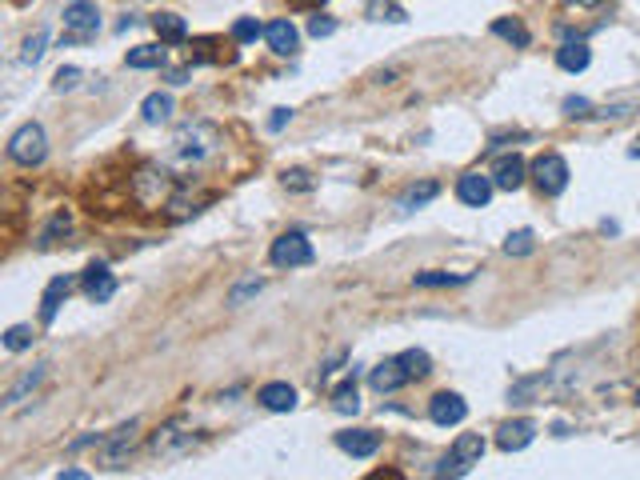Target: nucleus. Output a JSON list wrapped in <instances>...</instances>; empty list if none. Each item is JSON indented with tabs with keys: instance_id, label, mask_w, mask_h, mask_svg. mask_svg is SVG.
<instances>
[{
	"instance_id": "nucleus-20",
	"label": "nucleus",
	"mask_w": 640,
	"mask_h": 480,
	"mask_svg": "<svg viewBox=\"0 0 640 480\" xmlns=\"http://www.w3.org/2000/svg\"><path fill=\"white\" fill-rule=\"evenodd\" d=\"M436 196H440V184H436V180L408 184V188L400 192L396 208H400V212H412V208H424V204H428V200H436Z\"/></svg>"
},
{
	"instance_id": "nucleus-21",
	"label": "nucleus",
	"mask_w": 640,
	"mask_h": 480,
	"mask_svg": "<svg viewBox=\"0 0 640 480\" xmlns=\"http://www.w3.org/2000/svg\"><path fill=\"white\" fill-rule=\"evenodd\" d=\"M208 200H212L208 192H196V196H188V192H172V200H168V220H176V224L188 220V216H196Z\"/></svg>"
},
{
	"instance_id": "nucleus-39",
	"label": "nucleus",
	"mask_w": 640,
	"mask_h": 480,
	"mask_svg": "<svg viewBox=\"0 0 640 480\" xmlns=\"http://www.w3.org/2000/svg\"><path fill=\"white\" fill-rule=\"evenodd\" d=\"M432 472H436V476H464V472H468V468H464V464L456 460L452 452H448L444 460H440V464H436V468H432Z\"/></svg>"
},
{
	"instance_id": "nucleus-28",
	"label": "nucleus",
	"mask_w": 640,
	"mask_h": 480,
	"mask_svg": "<svg viewBox=\"0 0 640 480\" xmlns=\"http://www.w3.org/2000/svg\"><path fill=\"white\" fill-rule=\"evenodd\" d=\"M68 228H72V216H68V212H56L52 220H48L44 228H40L36 244H40V248H52V244H56V240H60V236H68Z\"/></svg>"
},
{
	"instance_id": "nucleus-46",
	"label": "nucleus",
	"mask_w": 640,
	"mask_h": 480,
	"mask_svg": "<svg viewBox=\"0 0 640 480\" xmlns=\"http://www.w3.org/2000/svg\"><path fill=\"white\" fill-rule=\"evenodd\" d=\"M88 472L84 468H60V480H84Z\"/></svg>"
},
{
	"instance_id": "nucleus-12",
	"label": "nucleus",
	"mask_w": 640,
	"mask_h": 480,
	"mask_svg": "<svg viewBox=\"0 0 640 480\" xmlns=\"http://www.w3.org/2000/svg\"><path fill=\"white\" fill-rule=\"evenodd\" d=\"M412 380V376L404 372V364H400V356H392V360H380V364L368 372V384H372L376 392H396V388H404V384Z\"/></svg>"
},
{
	"instance_id": "nucleus-8",
	"label": "nucleus",
	"mask_w": 640,
	"mask_h": 480,
	"mask_svg": "<svg viewBox=\"0 0 640 480\" xmlns=\"http://www.w3.org/2000/svg\"><path fill=\"white\" fill-rule=\"evenodd\" d=\"M192 444H196V432H188V428H184V420H168L164 428H160L156 436H152V452H156L160 460L188 452Z\"/></svg>"
},
{
	"instance_id": "nucleus-33",
	"label": "nucleus",
	"mask_w": 640,
	"mask_h": 480,
	"mask_svg": "<svg viewBox=\"0 0 640 480\" xmlns=\"http://www.w3.org/2000/svg\"><path fill=\"white\" fill-rule=\"evenodd\" d=\"M532 248H536V236H532V232H528V228L512 232V236L504 240V252H508V256H528V252H532Z\"/></svg>"
},
{
	"instance_id": "nucleus-27",
	"label": "nucleus",
	"mask_w": 640,
	"mask_h": 480,
	"mask_svg": "<svg viewBox=\"0 0 640 480\" xmlns=\"http://www.w3.org/2000/svg\"><path fill=\"white\" fill-rule=\"evenodd\" d=\"M124 60H128V68H160V64H164V48L160 44H140V48H132Z\"/></svg>"
},
{
	"instance_id": "nucleus-6",
	"label": "nucleus",
	"mask_w": 640,
	"mask_h": 480,
	"mask_svg": "<svg viewBox=\"0 0 640 480\" xmlns=\"http://www.w3.org/2000/svg\"><path fill=\"white\" fill-rule=\"evenodd\" d=\"M528 172H532L536 188H540L544 196H560V192L568 188V160L560 156V152H540Z\"/></svg>"
},
{
	"instance_id": "nucleus-19",
	"label": "nucleus",
	"mask_w": 640,
	"mask_h": 480,
	"mask_svg": "<svg viewBox=\"0 0 640 480\" xmlns=\"http://www.w3.org/2000/svg\"><path fill=\"white\" fill-rule=\"evenodd\" d=\"M592 60V48L584 44V40H564V44L556 48V64L564 72H584Z\"/></svg>"
},
{
	"instance_id": "nucleus-17",
	"label": "nucleus",
	"mask_w": 640,
	"mask_h": 480,
	"mask_svg": "<svg viewBox=\"0 0 640 480\" xmlns=\"http://www.w3.org/2000/svg\"><path fill=\"white\" fill-rule=\"evenodd\" d=\"M264 40H268V48H272L276 56H292L296 44H300V36H296L292 20H272V24H264Z\"/></svg>"
},
{
	"instance_id": "nucleus-9",
	"label": "nucleus",
	"mask_w": 640,
	"mask_h": 480,
	"mask_svg": "<svg viewBox=\"0 0 640 480\" xmlns=\"http://www.w3.org/2000/svg\"><path fill=\"white\" fill-rule=\"evenodd\" d=\"M492 176H484V172H464L460 180H456V200L460 204H468V208H484L488 200H492Z\"/></svg>"
},
{
	"instance_id": "nucleus-40",
	"label": "nucleus",
	"mask_w": 640,
	"mask_h": 480,
	"mask_svg": "<svg viewBox=\"0 0 640 480\" xmlns=\"http://www.w3.org/2000/svg\"><path fill=\"white\" fill-rule=\"evenodd\" d=\"M308 32H312L316 40H320V36H332V32H336V20H332V16H312V20H308Z\"/></svg>"
},
{
	"instance_id": "nucleus-2",
	"label": "nucleus",
	"mask_w": 640,
	"mask_h": 480,
	"mask_svg": "<svg viewBox=\"0 0 640 480\" xmlns=\"http://www.w3.org/2000/svg\"><path fill=\"white\" fill-rule=\"evenodd\" d=\"M172 192H176V176H172V168L168 164L140 168V172L132 176V200L140 208H168Z\"/></svg>"
},
{
	"instance_id": "nucleus-38",
	"label": "nucleus",
	"mask_w": 640,
	"mask_h": 480,
	"mask_svg": "<svg viewBox=\"0 0 640 480\" xmlns=\"http://www.w3.org/2000/svg\"><path fill=\"white\" fill-rule=\"evenodd\" d=\"M76 84H80V68H72V64L52 76V88H56V92H68V88H76Z\"/></svg>"
},
{
	"instance_id": "nucleus-7",
	"label": "nucleus",
	"mask_w": 640,
	"mask_h": 480,
	"mask_svg": "<svg viewBox=\"0 0 640 480\" xmlns=\"http://www.w3.org/2000/svg\"><path fill=\"white\" fill-rule=\"evenodd\" d=\"M136 444H140V420L120 424V428H112L108 436L100 440V464L104 468H120V464L132 456Z\"/></svg>"
},
{
	"instance_id": "nucleus-18",
	"label": "nucleus",
	"mask_w": 640,
	"mask_h": 480,
	"mask_svg": "<svg viewBox=\"0 0 640 480\" xmlns=\"http://www.w3.org/2000/svg\"><path fill=\"white\" fill-rule=\"evenodd\" d=\"M256 400H260L268 412H292L296 408V388L292 384H284V380H272V384H264Z\"/></svg>"
},
{
	"instance_id": "nucleus-13",
	"label": "nucleus",
	"mask_w": 640,
	"mask_h": 480,
	"mask_svg": "<svg viewBox=\"0 0 640 480\" xmlns=\"http://www.w3.org/2000/svg\"><path fill=\"white\" fill-rule=\"evenodd\" d=\"M84 292H88V300L92 304H104L112 292H116V276L108 272V264L104 260H92L84 268Z\"/></svg>"
},
{
	"instance_id": "nucleus-25",
	"label": "nucleus",
	"mask_w": 640,
	"mask_h": 480,
	"mask_svg": "<svg viewBox=\"0 0 640 480\" xmlns=\"http://www.w3.org/2000/svg\"><path fill=\"white\" fill-rule=\"evenodd\" d=\"M140 116H144V124H164V120L172 116V96H168V92H152V96H144Z\"/></svg>"
},
{
	"instance_id": "nucleus-37",
	"label": "nucleus",
	"mask_w": 640,
	"mask_h": 480,
	"mask_svg": "<svg viewBox=\"0 0 640 480\" xmlns=\"http://www.w3.org/2000/svg\"><path fill=\"white\" fill-rule=\"evenodd\" d=\"M260 288H264V280H256V276H252V280H240V284L228 292V304H244L248 296H256Z\"/></svg>"
},
{
	"instance_id": "nucleus-50",
	"label": "nucleus",
	"mask_w": 640,
	"mask_h": 480,
	"mask_svg": "<svg viewBox=\"0 0 640 480\" xmlns=\"http://www.w3.org/2000/svg\"><path fill=\"white\" fill-rule=\"evenodd\" d=\"M636 404H640V392H636Z\"/></svg>"
},
{
	"instance_id": "nucleus-45",
	"label": "nucleus",
	"mask_w": 640,
	"mask_h": 480,
	"mask_svg": "<svg viewBox=\"0 0 640 480\" xmlns=\"http://www.w3.org/2000/svg\"><path fill=\"white\" fill-rule=\"evenodd\" d=\"M384 20H392V24H404L408 16H404V8H388V12H384Z\"/></svg>"
},
{
	"instance_id": "nucleus-36",
	"label": "nucleus",
	"mask_w": 640,
	"mask_h": 480,
	"mask_svg": "<svg viewBox=\"0 0 640 480\" xmlns=\"http://www.w3.org/2000/svg\"><path fill=\"white\" fill-rule=\"evenodd\" d=\"M284 188L312 192V188H316V180H312V172H304V168H288V172H284Z\"/></svg>"
},
{
	"instance_id": "nucleus-43",
	"label": "nucleus",
	"mask_w": 640,
	"mask_h": 480,
	"mask_svg": "<svg viewBox=\"0 0 640 480\" xmlns=\"http://www.w3.org/2000/svg\"><path fill=\"white\" fill-rule=\"evenodd\" d=\"M560 4H564L568 12H580V8H600L604 0H560Z\"/></svg>"
},
{
	"instance_id": "nucleus-22",
	"label": "nucleus",
	"mask_w": 640,
	"mask_h": 480,
	"mask_svg": "<svg viewBox=\"0 0 640 480\" xmlns=\"http://www.w3.org/2000/svg\"><path fill=\"white\" fill-rule=\"evenodd\" d=\"M44 376H48V364H36V368H28V372H24L20 380H16L12 388L4 392V404H8V408H16L24 396H28V392H36V388H40V380H44Z\"/></svg>"
},
{
	"instance_id": "nucleus-23",
	"label": "nucleus",
	"mask_w": 640,
	"mask_h": 480,
	"mask_svg": "<svg viewBox=\"0 0 640 480\" xmlns=\"http://www.w3.org/2000/svg\"><path fill=\"white\" fill-rule=\"evenodd\" d=\"M452 456L464 464V468L480 464V456H484V440H480V432H460L456 444H452Z\"/></svg>"
},
{
	"instance_id": "nucleus-29",
	"label": "nucleus",
	"mask_w": 640,
	"mask_h": 480,
	"mask_svg": "<svg viewBox=\"0 0 640 480\" xmlns=\"http://www.w3.org/2000/svg\"><path fill=\"white\" fill-rule=\"evenodd\" d=\"M332 408L340 416H352L360 408V392H356V380H344L340 388H332Z\"/></svg>"
},
{
	"instance_id": "nucleus-31",
	"label": "nucleus",
	"mask_w": 640,
	"mask_h": 480,
	"mask_svg": "<svg viewBox=\"0 0 640 480\" xmlns=\"http://www.w3.org/2000/svg\"><path fill=\"white\" fill-rule=\"evenodd\" d=\"M468 276H456V272H416L412 284L416 288H448V284H464Z\"/></svg>"
},
{
	"instance_id": "nucleus-3",
	"label": "nucleus",
	"mask_w": 640,
	"mask_h": 480,
	"mask_svg": "<svg viewBox=\"0 0 640 480\" xmlns=\"http://www.w3.org/2000/svg\"><path fill=\"white\" fill-rule=\"evenodd\" d=\"M44 156H48L44 128H40L36 120L16 128L12 140H8V160H16V164H24V168H36V164H44Z\"/></svg>"
},
{
	"instance_id": "nucleus-1",
	"label": "nucleus",
	"mask_w": 640,
	"mask_h": 480,
	"mask_svg": "<svg viewBox=\"0 0 640 480\" xmlns=\"http://www.w3.org/2000/svg\"><path fill=\"white\" fill-rule=\"evenodd\" d=\"M220 148H224L220 128L208 124V120H192V124H184L180 132L172 136V148H168L164 164L172 168V172L188 176V172H196V168L212 164V160L220 156Z\"/></svg>"
},
{
	"instance_id": "nucleus-11",
	"label": "nucleus",
	"mask_w": 640,
	"mask_h": 480,
	"mask_svg": "<svg viewBox=\"0 0 640 480\" xmlns=\"http://www.w3.org/2000/svg\"><path fill=\"white\" fill-rule=\"evenodd\" d=\"M532 440H536L532 420H504L500 428H496V444H500L504 452H524Z\"/></svg>"
},
{
	"instance_id": "nucleus-30",
	"label": "nucleus",
	"mask_w": 640,
	"mask_h": 480,
	"mask_svg": "<svg viewBox=\"0 0 640 480\" xmlns=\"http://www.w3.org/2000/svg\"><path fill=\"white\" fill-rule=\"evenodd\" d=\"M400 364H404V372L412 376V380H420V376H428L432 372V356L424 348H408V352H400Z\"/></svg>"
},
{
	"instance_id": "nucleus-41",
	"label": "nucleus",
	"mask_w": 640,
	"mask_h": 480,
	"mask_svg": "<svg viewBox=\"0 0 640 480\" xmlns=\"http://www.w3.org/2000/svg\"><path fill=\"white\" fill-rule=\"evenodd\" d=\"M564 112H568V116H592V112H588V100H584V96H568V100H564Z\"/></svg>"
},
{
	"instance_id": "nucleus-44",
	"label": "nucleus",
	"mask_w": 640,
	"mask_h": 480,
	"mask_svg": "<svg viewBox=\"0 0 640 480\" xmlns=\"http://www.w3.org/2000/svg\"><path fill=\"white\" fill-rule=\"evenodd\" d=\"M340 360H344V352H336V356H332V360H328V364H324V368H320V380H328V376H332V372H336V368H340Z\"/></svg>"
},
{
	"instance_id": "nucleus-15",
	"label": "nucleus",
	"mask_w": 640,
	"mask_h": 480,
	"mask_svg": "<svg viewBox=\"0 0 640 480\" xmlns=\"http://www.w3.org/2000/svg\"><path fill=\"white\" fill-rule=\"evenodd\" d=\"M524 176H528V164L516 156V152H512V156H500L492 168V184L504 192H516L520 184H524Z\"/></svg>"
},
{
	"instance_id": "nucleus-34",
	"label": "nucleus",
	"mask_w": 640,
	"mask_h": 480,
	"mask_svg": "<svg viewBox=\"0 0 640 480\" xmlns=\"http://www.w3.org/2000/svg\"><path fill=\"white\" fill-rule=\"evenodd\" d=\"M32 336H36V332H32L28 324H12V328H8V332H4V348H8V352H20V348H28V344H32Z\"/></svg>"
},
{
	"instance_id": "nucleus-10",
	"label": "nucleus",
	"mask_w": 640,
	"mask_h": 480,
	"mask_svg": "<svg viewBox=\"0 0 640 480\" xmlns=\"http://www.w3.org/2000/svg\"><path fill=\"white\" fill-rule=\"evenodd\" d=\"M428 416L440 428H452V424H460L464 416H468V404H464V396H456V392H436V396L428 400Z\"/></svg>"
},
{
	"instance_id": "nucleus-47",
	"label": "nucleus",
	"mask_w": 640,
	"mask_h": 480,
	"mask_svg": "<svg viewBox=\"0 0 640 480\" xmlns=\"http://www.w3.org/2000/svg\"><path fill=\"white\" fill-rule=\"evenodd\" d=\"M168 84H188V72H184V68L172 72V76H168Z\"/></svg>"
},
{
	"instance_id": "nucleus-32",
	"label": "nucleus",
	"mask_w": 640,
	"mask_h": 480,
	"mask_svg": "<svg viewBox=\"0 0 640 480\" xmlns=\"http://www.w3.org/2000/svg\"><path fill=\"white\" fill-rule=\"evenodd\" d=\"M44 44H48V28H36L28 40H24V48H20V60H24V64H36L40 56H44Z\"/></svg>"
},
{
	"instance_id": "nucleus-4",
	"label": "nucleus",
	"mask_w": 640,
	"mask_h": 480,
	"mask_svg": "<svg viewBox=\"0 0 640 480\" xmlns=\"http://www.w3.org/2000/svg\"><path fill=\"white\" fill-rule=\"evenodd\" d=\"M100 32V12L92 0H72L64 8V44H84Z\"/></svg>"
},
{
	"instance_id": "nucleus-24",
	"label": "nucleus",
	"mask_w": 640,
	"mask_h": 480,
	"mask_svg": "<svg viewBox=\"0 0 640 480\" xmlns=\"http://www.w3.org/2000/svg\"><path fill=\"white\" fill-rule=\"evenodd\" d=\"M152 28H156V36L164 40V44H180V40L188 36V24H184L180 16H172V12H156L152 16Z\"/></svg>"
},
{
	"instance_id": "nucleus-26",
	"label": "nucleus",
	"mask_w": 640,
	"mask_h": 480,
	"mask_svg": "<svg viewBox=\"0 0 640 480\" xmlns=\"http://www.w3.org/2000/svg\"><path fill=\"white\" fill-rule=\"evenodd\" d=\"M492 32H496L500 40H508V44H516V48H528V40H532V36H528V28L516 20V16H512V20H508V16L492 20Z\"/></svg>"
},
{
	"instance_id": "nucleus-48",
	"label": "nucleus",
	"mask_w": 640,
	"mask_h": 480,
	"mask_svg": "<svg viewBox=\"0 0 640 480\" xmlns=\"http://www.w3.org/2000/svg\"><path fill=\"white\" fill-rule=\"evenodd\" d=\"M628 156H640V136H636V144L628 148Z\"/></svg>"
},
{
	"instance_id": "nucleus-5",
	"label": "nucleus",
	"mask_w": 640,
	"mask_h": 480,
	"mask_svg": "<svg viewBox=\"0 0 640 480\" xmlns=\"http://www.w3.org/2000/svg\"><path fill=\"white\" fill-rule=\"evenodd\" d=\"M268 260L276 264V268H300V264H312V240L304 236L300 228L280 232L268 248Z\"/></svg>"
},
{
	"instance_id": "nucleus-35",
	"label": "nucleus",
	"mask_w": 640,
	"mask_h": 480,
	"mask_svg": "<svg viewBox=\"0 0 640 480\" xmlns=\"http://www.w3.org/2000/svg\"><path fill=\"white\" fill-rule=\"evenodd\" d=\"M260 32H264V28L252 20V16H240V20L232 24V40H236V44H252V40L260 36Z\"/></svg>"
},
{
	"instance_id": "nucleus-14",
	"label": "nucleus",
	"mask_w": 640,
	"mask_h": 480,
	"mask_svg": "<svg viewBox=\"0 0 640 480\" xmlns=\"http://www.w3.org/2000/svg\"><path fill=\"white\" fill-rule=\"evenodd\" d=\"M336 444H340L348 456H356V460H368V456L380 448V432H372V428H348V432H336Z\"/></svg>"
},
{
	"instance_id": "nucleus-49",
	"label": "nucleus",
	"mask_w": 640,
	"mask_h": 480,
	"mask_svg": "<svg viewBox=\"0 0 640 480\" xmlns=\"http://www.w3.org/2000/svg\"><path fill=\"white\" fill-rule=\"evenodd\" d=\"M304 4H324V0H304Z\"/></svg>"
},
{
	"instance_id": "nucleus-16",
	"label": "nucleus",
	"mask_w": 640,
	"mask_h": 480,
	"mask_svg": "<svg viewBox=\"0 0 640 480\" xmlns=\"http://www.w3.org/2000/svg\"><path fill=\"white\" fill-rule=\"evenodd\" d=\"M68 292H72V276L48 280L44 296H40V320H44V324H52V320H56V312H60V304L68 300Z\"/></svg>"
},
{
	"instance_id": "nucleus-42",
	"label": "nucleus",
	"mask_w": 640,
	"mask_h": 480,
	"mask_svg": "<svg viewBox=\"0 0 640 480\" xmlns=\"http://www.w3.org/2000/svg\"><path fill=\"white\" fill-rule=\"evenodd\" d=\"M292 120V108H272V116H268V128L272 132H280V128Z\"/></svg>"
}]
</instances>
